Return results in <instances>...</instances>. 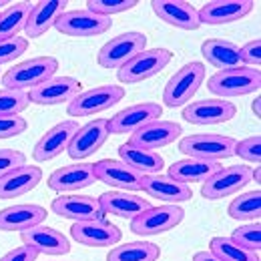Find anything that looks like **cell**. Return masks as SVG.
Returning <instances> with one entry per match:
<instances>
[{"label": "cell", "instance_id": "cell-3", "mask_svg": "<svg viewBox=\"0 0 261 261\" xmlns=\"http://www.w3.org/2000/svg\"><path fill=\"white\" fill-rule=\"evenodd\" d=\"M205 81V65L199 61H191L187 65H183L165 85L163 100L167 107L177 109V107H185L191 102V98L195 97L199 87Z\"/></svg>", "mask_w": 261, "mask_h": 261}, {"label": "cell", "instance_id": "cell-11", "mask_svg": "<svg viewBox=\"0 0 261 261\" xmlns=\"http://www.w3.org/2000/svg\"><path fill=\"white\" fill-rule=\"evenodd\" d=\"M237 115V107L223 98L191 100L183 109V119L191 125H221Z\"/></svg>", "mask_w": 261, "mask_h": 261}, {"label": "cell", "instance_id": "cell-25", "mask_svg": "<svg viewBox=\"0 0 261 261\" xmlns=\"http://www.w3.org/2000/svg\"><path fill=\"white\" fill-rule=\"evenodd\" d=\"M66 0H40L33 4L31 14L27 18L24 33L31 38H38L46 34L50 29H55L57 20L66 12Z\"/></svg>", "mask_w": 261, "mask_h": 261}, {"label": "cell", "instance_id": "cell-7", "mask_svg": "<svg viewBox=\"0 0 261 261\" xmlns=\"http://www.w3.org/2000/svg\"><path fill=\"white\" fill-rule=\"evenodd\" d=\"M185 219V211L179 205H159L149 207L130 219V231L141 237H153L175 229Z\"/></svg>", "mask_w": 261, "mask_h": 261}, {"label": "cell", "instance_id": "cell-48", "mask_svg": "<svg viewBox=\"0 0 261 261\" xmlns=\"http://www.w3.org/2000/svg\"><path fill=\"white\" fill-rule=\"evenodd\" d=\"M4 4H6V2H4V0H0V12L4 10Z\"/></svg>", "mask_w": 261, "mask_h": 261}, {"label": "cell", "instance_id": "cell-20", "mask_svg": "<svg viewBox=\"0 0 261 261\" xmlns=\"http://www.w3.org/2000/svg\"><path fill=\"white\" fill-rule=\"evenodd\" d=\"M181 133H183V129H181L179 123L157 119V121H153V123L141 127L139 130L130 133L127 143L135 145V147H143V149L157 151V149H163L167 145L175 143V141L181 137Z\"/></svg>", "mask_w": 261, "mask_h": 261}, {"label": "cell", "instance_id": "cell-17", "mask_svg": "<svg viewBox=\"0 0 261 261\" xmlns=\"http://www.w3.org/2000/svg\"><path fill=\"white\" fill-rule=\"evenodd\" d=\"M70 237L87 247H113L121 241V229L105 219L81 221L70 227Z\"/></svg>", "mask_w": 261, "mask_h": 261}, {"label": "cell", "instance_id": "cell-5", "mask_svg": "<svg viewBox=\"0 0 261 261\" xmlns=\"http://www.w3.org/2000/svg\"><path fill=\"white\" fill-rule=\"evenodd\" d=\"M125 98V89L119 85H100L89 91H81L66 107L70 117H93Z\"/></svg>", "mask_w": 261, "mask_h": 261}, {"label": "cell", "instance_id": "cell-34", "mask_svg": "<svg viewBox=\"0 0 261 261\" xmlns=\"http://www.w3.org/2000/svg\"><path fill=\"white\" fill-rule=\"evenodd\" d=\"M227 213L235 221H257L261 215V191H249L235 197L229 203Z\"/></svg>", "mask_w": 261, "mask_h": 261}, {"label": "cell", "instance_id": "cell-29", "mask_svg": "<svg viewBox=\"0 0 261 261\" xmlns=\"http://www.w3.org/2000/svg\"><path fill=\"white\" fill-rule=\"evenodd\" d=\"M119 157H121L123 163L129 165L133 171L141 173L143 177L161 173V169H163L165 165V159L159 155V151L135 147L130 143H125V145L119 147Z\"/></svg>", "mask_w": 261, "mask_h": 261}, {"label": "cell", "instance_id": "cell-13", "mask_svg": "<svg viewBox=\"0 0 261 261\" xmlns=\"http://www.w3.org/2000/svg\"><path fill=\"white\" fill-rule=\"evenodd\" d=\"M109 119H95L89 121L87 125L79 127V130L74 133L66 153L70 159L74 161H83L91 155H95L98 149L107 143L109 139Z\"/></svg>", "mask_w": 261, "mask_h": 261}, {"label": "cell", "instance_id": "cell-15", "mask_svg": "<svg viewBox=\"0 0 261 261\" xmlns=\"http://www.w3.org/2000/svg\"><path fill=\"white\" fill-rule=\"evenodd\" d=\"M95 171V179L111 185L115 189L121 191H141L143 189V175L133 171L129 165H125L123 161H115V159H100L93 165Z\"/></svg>", "mask_w": 261, "mask_h": 261}, {"label": "cell", "instance_id": "cell-16", "mask_svg": "<svg viewBox=\"0 0 261 261\" xmlns=\"http://www.w3.org/2000/svg\"><path fill=\"white\" fill-rule=\"evenodd\" d=\"M81 89H83L81 81H76L72 76H53L46 83L29 91V100L42 105V107L63 105V102H70L81 93Z\"/></svg>", "mask_w": 261, "mask_h": 261}, {"label": "cell", "instance_id": "cell-42", "mask_svg": "<svg viewBox=\"0 0 261 261\" xmlns=\"http://www.w3.org/2000/svg\"><path fill=\"white\" fill-rule=\"evenodd\" d=\"M239 55H241V63H243V66L259 68V65H261V40L259 38H253V40L245 42V44L239 48Z\"/></svg>", "mask_w": 261, "mask_h": 261}, {"label": "cell", "instance_id": "cell-8", "mask_svg": "<svg viewBox=\"0 0 261 261\" xmlns=\"http://www.w3.org/2000/svg\"><path fill=\"white\" fill-rule=\"evenodd\" d=\"M145 46L147 36L143 33H123L100 46L97 61L102 68H121L143 53Z\"/></svg>", "mask_w": 261, "mask_h": 261}, {"label": "cell", "instance_id": "cell-4", "mask_svg": "<svg viewBox=\"0 0 261 261\" xmlns=\"http://www.w3.org/2000/svg\"><path fill=\"white\" fill-rule=\"evenodd\" d=\"M235 139L217 133H201L183 137L179 143V151L191 159L203 161H223L235 155Z\"/></svg>", "mask_w": 261, "mask_h": 261}, {"label": "cell", "instance_id": "cell-45", "mask_svg": "<svg viewBox=\"0 0 261 261\" xmlns=\"http://www.w3.org/2000/svg\"><path fill=\"white\" fill-rule=\"evenodd\" d=\"M193 261H223V259H219L211 251H197L195 255H193Z\"/></svg>", "mask_w": 261, "mask_h": 261}, {"label": "cell", "instance_id": "cell-41", "mask_svg": "<svg viewBox=\"0 0 261 261\" xmlns=\"http://www.w3.org/2000/svg\"><path fill=\"white\" fill-rule=\"evenodd\" d=\"M22 165H27L24 153H20L16 149H0V177H4L6 173H10Z\"/></svg>", "mask_w": 261, "mask_h": 261}, {"label": "cell", "instance_id": "cell-31", "mask_svg": "<svg viewBox=\"0 0 261 261\" xmlns=\"http://www.w3.org/2000/svg\"><path fill=\"white\" fill-rule=\"evenodd\" d=\"M201 55L207 59L209 65H213L219 70H227V68H239L243 66L241 63V55H239V46L231 40L223 38H209L201 44Z\"/></svg>", "mask_w": 261, "mask_h": 261}, {"label": "cell", "instance_id": "cell-24", "mask_svg": "<svg viewBox=\"0 0 261 261\" xmlns=\"http://www.w3.org/2000/svg\"><path fill=\"white\" fill-rule=\"evenodd\" d=\"M141 191H145L149 197L163 201L165 205H179V203H185L193 197L189 185L175 181L169 175H161V173L143 177V189Z\"/></svg>", "mask_w": 261, "mask_h": 261}, {"label": "cell", "instance_id": "cell-19", "mask_svg": "<svg viewBox=\"0 0 261 261\" xmlns=\"http://www.w3.org/2000/svg\"><path fill=\"white\" fill-rule=\"evenodd\" d=\"M50 211L63 219H70L74 223L105 219V213L98 205V199L91 195H61L50 205Z\"/></svg>", "mask_w": 261, "mask_h": 261}, {"label": "cell", "instance_id": "cell-10", "mask_svg": "<svg viewBox=\"0 0 261 261\" xmlns=\"http://www.w3.org/2000/svg\"><path fill=\"white\" fill-rule=\"evenodd\" d=\"M113 27V20L107 16H98L85 10H66L65 14L57 20L55 29L65 36H74V38H91L105 34Z\"/></svg>", "mask_w": 261, "mask_h": 261}, {"label": "cell", "instance_id": "cell-35", "mask_svg": "<svg viewBox=\"0 0 261 261\" xmlns=\"http://www.w3.org/2000/svg\"><path fill=\"white\" fill-rule=\"evenodd\" d=\"M209 251L223 261H259V253L237 245L231 237H213Z\"/></svg>", "mask_w": 261, "mask_h": 261}, {"label": "cell", "instance_id": "cell-39", "mask_svg": "<svg viewBox=\"0 0 261 261\" xmlns=\"http://www.w3.org/2000/svg\"><path fill=\"white\" fill-rule=\"evenodd\" d=\"M235 155L241 157L243 161L253 165L261 163V137L259 135H253V137H247L239 143H235Z\"/></svg>", "mask_w": 261, "mask_h": 261}, {"label": "cell", "instance_id": "cell-30", "mask_svg": "<svg viewBox=\"0 0 261 261\" xmlns=\"http://www.w3.org/2000/svg\"><path fill=\"white\" fill-rule=\"evenodd\" d=\"M219 169H223L217 161H203V159H181L169 167V177L175 181H181L185 185L189 183H203L209 177H213Z\"/></svg>", "mask_w": 261, "mask_h": 261}, {"label": "cell", "instance_id": "cell-32", "mask_svg": "<svg viewBox=\"0 0 261 261\" xmlns=\"http://www.w3.org/2000/svg\"><path fill=\"white\" fill-rule=\"evenodd\" d=\"M161 257L159 245L151 241H130L125 245H115L107 261H157Z\"/></svg>", "mask_w": 261, "mask_h": 261}, {"label": "cell", "instance_id": "cell-21", "mask_svg": "<svg viewBox=\"0 0 261 261\" xmlns=\"http://www.w3.org/2000/svg\"><path fill=\"white\" fill-rule=\"evenodd\" d=\"M95 171L91 163H74L61 167L57 171L50 173L48 177V187L57 193H72V191H81L87 189L95 183Z\"/></svg>", "mask_w": 261, "mask_h": 261}, {"label": "cell", "instance_id": "cell-14", "mask_svg": "<svg viewBox=\"0 0 261 261\" xmlns=\"http://www.w3.org/2000/svg\"><path fill=\"white\" fill-rule=\"evenodd\" d=\"M79 130V123L74 119L63 121L59 125H55L53 129H48L34 145L33 157L36 163H46L53 161L55 157H59L63 151L68 149L74 133Z\"/></svg>", "mask_w": 261, "mask_h": 261}, {"label": "cell", "instance_id": "cell-33", "mask_svg": "<svg viewBox=\"0 0 261 261\" xmlns=\"http://www.w3.org/2000/svg\"><path fill=\"white\" fill-rule=\"evenodd\" d=\"M31 4L29 2H16L6 6L0 12V40H8L14 38L24 31L27 27V18L31 14Z\"/></svg>", "mask_w": 261, "mask_h": 261}, {"label": "cell", "instance_id": "cell-43", "mask_svg": "<svg viewBox=\"0 0 261 261\" xmlns=\"http://www.w3.org/2000/svg\"><path fill=\"white\" fill-rule=\"evenodd\" d=\"M27 127H29V123L22 117H18V115H14V117H0V139H12V137L24 133Z\"/></svg>", "mask_w": 261, "mask_h": 261}, {"label": "cell", "instance_id": "cell-27", "mask_svg": "<svg viewBox=\"0 0 261 261\" xmlns=\"http://www.w3.org/2000/svg\"><path fill=\"white\" fill-rule=\"evenodd\" d=\"M46 219V209L34 203H20L0 211V231H27L42 225Z\"/></svg>", "mask_w": 261, "mask_h": 261}, {"label": "cell", "instance_id": "cell-23", "mask_svg": "<svg viewBox=\"0 0 261 261\" xmlns=\"http://www.w3.org/2000/svg\"><path fill=\"white\" fill-rule=\"evenodd\" d=\"M153 12L167 24L181 29V31H197L201 27L199 14L193 4L185 0H153Z\"/></svg>", "mask_w": 261, "mask_h": 261}, {"label": "cell", "instance_id": "cell-12", "mask_svg": "<svg viewBox=\"0 0 261 261\" xmlns=\"http://www.w3.org/2000/svg\"><path fill=\"white\" fill-rule=\"evenodd\" d=\"M161 115H163V107L159 102L147 100V102L130 105V107L119 111L115 117L109 119V133H113V135L135 133V130H139L141 127L157 121Z\"/></svg>", "mask_w": 261, "mask_h": 261}, {"label": "cell", "instance_id": "cell-38", "mask_svg": "<svg viewBox=\"0 0 261 261\" xmlns=\"http://www.w3.org/2000/svg\"><path fill=\"white\" fill-rule=\"evenodd\" d=\"M231 239H233L237 245L245 247V249L259 251V247H261V225L255 221V223H251V225L237 227L235 231H233Z\"/></svg>", "mask_w": 261, "mask_h": 261}, {"label": "cell", "instance_id": "cell-36", "mask_svg": "<svg viewBox=\"0 0 261 261\" xmlns=\"http://www.w3.org/2000/svg\"><path fill=\"white\" fill-rule=\"evenodd\" d=\"M29 93L24 91H10L2 89L0 91V117H14L20 115L29 107Z\"/></svg>", "mask_w": 261, "mask_h": 261}, {"label": "cell", "instance_id": "cell-37", "mask_svg": "<svg viewBox=\"0 0 261 261\" xmlns=\"http://www.w3.org/2000/svg\"><path fill=\"white\" fill-rule=\"evenodd\" d=\"M139 2L137 0H89L87 2V10L98 14V16H115V14H121V12H127L133 10Z\"/></svg>", "mask_w": 261, "mask_h": 261}, {"label": "cell", "instance_id": "cell-28", "mask_svg": "<svg viewBox=\"0 0 261 261\" xmlns=\"http://www.w3.org/2000/svg\"><path fill=\"white\" fill-rule=\"evenodd\" d=\"M42 181L40 167L34 165H22L4 177H0V199H14L31 193L34 187Z\"/></svg>", "mask_w": 261, "mask_h": 261}, {"label": "cell", "instance_id": "cell-46", "mask_svg": "<svg viewBox=\"0 0 261 261\" xmlns=\"http://www.w3.org/2000/svg\"><path fill=\"white\" fill-rule=\"evenodd\" d=\"M251 109H253V113H255V117H261V97H257L253 100V105H251Z\"/></svg>", "mask_w": 261, "mask_h": 261}, {"label": "cell", "instance_id": "cell-1", "mask_svg": "<svg viewBox=\"0 0 261 261\" xmlns=\"http://www.w3.org/2000/svg\"><path fill=\"white\" fill-rule=\"evenodd\" d=\"M261 72L259 68L251 66H239V68H227L217 70L209 81L207 89L221 98H235L243 95H251L259 91Z\"/></svg>", "mask_w": 261, "mask_h": 261}, {"label": "cell", "instance_id": "cell-18", "mask_svg": "<svg viewBox=\"0 0 261 261\" xmlns=\"http://www.w3.org/2000/svg\"><path fill=\"white\" fill-rule=\"evenodd\" d=\"M253 10V0H211L197 10L201 24H229L245 18Z\"/></svg>", "mask_w": 261, "mask_h": 261}, {"label": "cell", "instance_id": "cell-47", "mask_svg": "<svg viewBox=\"0 0 261 261\" xmlns=\"http://www.w3.org/2000/svg\"><path fill=\"white\" fill-rule=\"evenodd\" d=\"M251 179H255V183H259V179H261V171H259V169H255V171H253V177H251Z\"/></svg>", "mask_w": 261, "mask_h": 261}, {"label": "cell", "instance_id": "cell-44", "mask_svg": "<svg viewBox=\"0 0 261 261\" xmlns=\"http://www.w3.org/2000/svg\"><path fill=\"white\" fill-rule=\"evenodd\" d=\"M36 259H38V253L34 251L33 247H29V245L14 247L6 255L0 257V261H36Z\"/></svg>", "mask_w": 261, "mask_h": 261}, {"label": "cell", "instance_id": "cell-6", "mask_svg": "<svg viewBox=\"0 0 261 261\" xmlns=\"http://www.w3.org/2000/svg\"><path fill=\"white\" fill-rule=\"evenodd\" d=\"M171 61H173V53L167 48H149V50L145 48L133 61L119 68L117 79L125 85H137L159 74Z\"/></svg>", "mask_w": 261, "mask_h": 261}, {"label": "cell", "instance_id": "cell-22", "mask_svg": "<svg viewBox=\"0 0 261 261\" xmlns=\"http://www.w3.org/2000/svg\"><path fill=\"white\" fill-rule=\"evenodd\" d=\"M20 239L24 245L33 247L40 255H66L70 251V241L66 239L59 229L48 227V225H36L20 233Z\"/></svg>", "mask_w": 261, "mask_h": 261}, {"label": "cell", "instance_id": "cell-40", "mask_svg": "<svg viewBox=\"0 0 261 261\" xmlns=\"http://www.w3.org/2000/svg\"><path fill=\"white\" fill-rule=\"evenodd\" d=\"M29 50V40L22 36H14L8 40H0V66L16 61L20 55Z\"/></svg>", "mask_w": 261, "mask_h": 261}, {"label": "cell", "instance_id": "cell-9", "mask_svg": "<svg viewBox=\"0 0 261 261\" xmlns=\"http://www.w3.org/2000/svg\"><path fill=\"white\" fill-rule=\"evenodd\" d=\"M251 177H253V169L247 165H233V167L219 169L213 177L203 181L201 195L209 201L231 197L239 193L247 183H251L253 181Z\"/></svg>", "mask_w": 261, "mask_h": 261}, {"label": "cell", "instance_id": "cell-26", "mask_svg": "<svg viewBox=\"0 0 261 261\" xmlns=\"http://www.w3.org/2000/svg\"><path fill=\"white\" fill-rule=\"evenodd\" d=\"M98 205L105 215H115L121 219H135L139 213L151 207L145 197H139L130 191H107L98 197Z\"/></svg>", "mask_w": 261, "mask_h": 261}, {"label": "cell", "instance_id": "cell-2", "mask_svg": "<svg viewBox=\"0 0 261 261\" xmlns=\"http://www.w3.org/2000/svg\"><path fill=\"white\" fill-rule=\"evenodd\" d=\"M59 61L55 57H36L6 70L2 76L4 89L10 91H33L34 87L46 83L57 74Z\"/></svg>", "mask_w": 261, "mask_h": 261}]
</instances>
